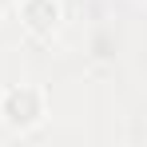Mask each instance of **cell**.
Segmentation results:
<instances>
[{
  "label": "cell",
  "mask_w": 147,
  "mask_h": 147,
  "mask_svg": "<svg viewBox=\"0 0 147 147\" xmlns=\"http://www.w3.org/2000/svg\"><path fill=\"white\" fill-rule=\"evenodd\" d=\"M48 119V92L40 84H8L0 88V127L28 135Z\"/></svg>",
  "instance_id": "6da1fadb"
},
{
  "label": "cell",
  "mask_w": 147,
  "mask_h": 147,
  "mask_svg": "<svg viewBox=\"0 0 147 147\" xmlns=\"http://www.w3.org/2000/svg\"><path fill=\"white\" fill-rule=\"evenodd\" d=\"M12 8L32 40H52L64 28V0H12Z\"/></svg>",
  "instance_id": "7a4b0ae2"
},
{
  "label": "cell",
  "mask_w": 147,
  "mask_h": 147,
  "mask_svg": "<svg viewBox=\"0 0 147 147\" xmlns=\"http://www.w3.org/2000/svg\"><path fill=\"white\" fill-rule=\"evenodd\" d=\"M8 8H12V0H0V16H4V12H8Z\"/></svg>",
  "instance_id": "3957f363"
}]
</instances>
